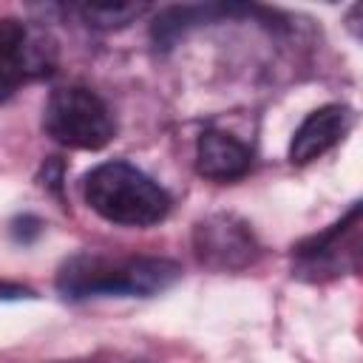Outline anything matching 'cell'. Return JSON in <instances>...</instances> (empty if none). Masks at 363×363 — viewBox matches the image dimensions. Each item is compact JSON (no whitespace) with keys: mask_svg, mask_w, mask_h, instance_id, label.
<instances>
[{"mask_svg":"<svg viewBox=\"0 0 363 363\" xmlns=\"http://www.w3.org/2000/svg\"><path fill=\"white\" fill-rule=\"evenodd\" d=\"M79 11L88 20V26H96V28H119V26L133 23L145 11V6L142 3H91V6H82Z\"/></svg>","mask_w":363,"mask_h":363,"instance_id":"cell-8","label":"cell"},{"mask_svg":"<svg viewBox=\"0 0 363 363\" xmlns=\"http://www.w3.org/2000/svg\"><path fill=\"white\" fill-rule=\"evenodd\" d=\"M176 278H179V267L164 258L108 261L99 255H77L62 267L57 286L65 298L156 295V292L167 289Z\"/></svg>","mask_w":363,"mask_h":363,"instance_id":"cell-2","label":"cell"},{"mask_svg":"<svg viewBox=\"0 0 363 363\" xmlns=\"http://www.w3.org/2000/svg\"><path fill=\"white\" fill-rule=\"evenodd\" d=\"M252 164V153L224 130H204L196 142V170L213 182L241 179Z\"/></svg>","mask_w":363,"mask_h":363,"instance_id":"cell-6","label":"cell"},{"mask_svg":"<svg viewBox=\"0 0 363 363\" xmlns=\"http://www.w3.org/2000/svg\"><path fill=\"white\" fill-rule=\"evenodd\" d=\"M34 68V45L20 20H0V102L9 99L17 85Z\"/></svg>","mask_w":363,"mask_h":363,"instance_id":"cell-7","label":"cell"},{"mask_svg":"<svg viewBox=\"0 0 363 363\" xmlns=\"http://www.w3.org/2000/svg\"><path fill=\"white\" fill-rule=\"evenodd\" d=\"M196 252L204 264L235 269L252 261L255 241L247 224H241L238 218L213 216L196 227Z\"/></svg>","mask_w":363,"mask_h":363,"instance_id":"cell-4","label":"cell"},{"mask_svg":"<svg viewBox=\"0 0 363 363\" xmlns=\"http://www.w3.org/2000/svg\"><path fill=\"white\" fill-rule=\"evenodd\" d=\"M48 136L74 150H99L113 139V116L108 105L82 85L57 88L43 113Z\"/></svg>","mask_w":363,"mask_h":363,"instance_id":"cell-3","label":"cell"},{"mask_svg":"<svg viewBox=\"0 0 363 363\" xmlns=\"http://www.w3.org/2000/svg\"><path fill=\"white\" fill-rule=\"evenodd\" d=\"M82 193L96 216L122 227H150L170 210L167 193L128 162L96 164L85 176Z\"/></svg>","mask_w":363,"mask_h":363,"instance_id":"cell-1","label":"cell"},{"mask_svg":"<svg viewBox=\"0 0 363 363\" xmlns=\"http://www.w3.org/2000/svg\"><path fill=\"white\" fill-rule=\"evenodd\" d=\"M352 111L346 105H323L312 111L289 142V162L309 164L326 150H332L352 128Z\"/></svg>","mask_w":363,"mask_h":363,"instance_id":"cell-5","label":"cell"}]
</instances>
